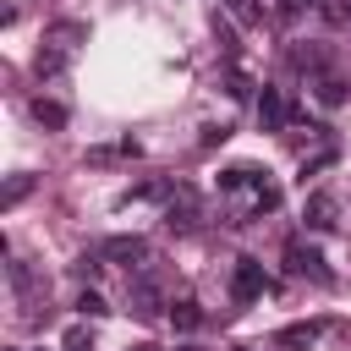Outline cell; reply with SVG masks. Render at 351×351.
<instances>
[{
    "label": "cell",
    "instance_id": "cell-1",
    "mask_svg": "<svg viewBox=\"0 0 351 351\" xmlns=\"http://www.w3.org/2000/svg\"><path fill=\"white\" fill-rule=\"evenodd\" d=\"M82 38H88V22H77V16L49 22V27H44V38H38V55H33L38 82H44V77H60V71L71 66V55H77V44H82Z\"/></svg>",
    "mask_w": 351,
    "mask_h": 351
},
{
    "label": "cell",
    "instance_id": "cell-2",
    "mask_svg": "<svg viewBox=\"0 0 351 351\" xmlns=\"http://www.w3.org/2000/svg\"><path fill=\"white\" fill-rule=\"evenodd\" d=\"M285 269L291 274H307L313 285H335V274H329V263H324V252L318 247H307V241H285Z\"/></svg>",
    "mask_w": 351,
    "mask_h": 351
},
{
    "label": "cell",
    "instance_id": "cell-3",
    "mask_svg": "<svg viewBox=\"0 0 351 351\" xmlns=\"http://www.w3.org/2000/svg\"><path fill=\"white\" fill-rule=\"evenodd\" d=\"M263 291H269L263 263H258V258H236V269H230V302H236V307H247V302H258Z\"/></svg>",
    "mask_w": 351,
    "mask_h": 351
},
{
    "label": "cell",
    "instance_id": "cell-4",
    "mask_svg": "<svg viewBox=\"0 0 351 351\" xmlns=\"http://www.w3.org/2000/svg\"><path fill=\"white\" fill-rule=\"evenodd\" d=\"M126 296H132V313H137V318H159V307H165V302H159V280H154L148 269H137V274L126 280Z\"/></svg>",
    "mask_w": 351,
    "mask_h": 351
},
{
    "label": "cell",
    "instance_id": "cell-5",
    "mask_svg": "<svg viewBox=\"0 0 351 351\" xmlns=\"http://www.w3.org/2000/svg\"><path fill=\"white\" fill-rule=\"evenodd\" d=\"M335 214H340L335 192H307V203H302V225L307 230H335Z\"/></svg>",
    "mask_w": 351,
    "mask_h": 351
},
{
    "label": "cell",
    "instance_id": "cell-6",
    "mask_svg": "<svg viewBox=\"0 0 351 351\" xmlns=\"http://www.w3.org/2000/svg\"><path fill=\"white\" fill-rule=\"evenodd\" d=\"M99 258H115V263H126V269H143V263H148V241H143V236H110V241L99 247Z\"/></svg>",
    "mask_w": 351,
    "mask_h": 351
},
{
    "label": "cell",
    "instance_id": "cell-7",
    "mask_svg": "<svg viewBox=\"0 0 351 351\" xmlns=\"http://www.w3.org/2000/svg\"><path fill=\"white\" fill-rule=\"evenodd\" d=\"M313 99H318L324 110H340V104L351 99V82H346V77L329 66V71H318V77H313Z\"/></svg>",
    "mask_w": 351,
    "mask_h": 351
},
{
    "label": "cell",
    "instance_id": "cell-8",
    "mask_svg": "<svg viewBox=\"0 0 351 351\" xmlns=\"http://www.w3.org/2000/svg\"><path fill=\"white\" fill-rule=\"evenodd\" d=\"M285 121H291L285 93H280V88H263V93H258V126H263V132H285Z\"/></svg>",
    "mask_w": 351,
    "mask_h": 351
},
{
    "label": "cell",
    "instance_id": "cell-9",
    "mask_svg": "<svg viewBox=\"0 0 351 351\" xmlns=\"http://www.w3.org/2000/svg\"><path fill=\"white\" fill-rule=\"evenodd\" d=\"M318 335H324V318H307V324H285V329L274 335V346H280V351H313Z\"/></svg>",
    "mask_w": 351,
    "mask_h": 351
},
{
    "label": "cell",
    "instance_id": "cell-10",
    "mask_svg": "<svg viewBox=\"0 0 351 351\" xmlns=\"http://www.w3.org/2000/svg\"><path fill=\"white\" fill-rule=\"evenodd\" d=\"M263 181H269V170H258V165H225L219 170V192H252Z\"/></svg>",
    "mask_w": 351,
    "mask_h": 351
},
{
    "label": "cell",
    "instance_id": "cell-11",
    "mask_svg": "<svg viewBox=\"0 0 351 351\" xmlns=\"http://www.w3.org/2000/svg\"><path fill=\"white\" fill-rule=\"evenodd\" d=\"M165 225H170V230H192V225H197V197H192L186 186H176V197H170V208H165Z\"/></svg>",
    "mask_w": 351,
    "mask_h": 351
},
{
    "label": "cell",
    "instance_id": "cell-12",
    "mask_svg": "<svg viewBox=\"0 0 351 351\" xmlns=\"http://www.w3.org/2000/svg\"><path fill=\"white\" fill-rule=\"evenodd\" d=\"M27 115H33L38 126H49V132H66V121H71V110H66L60 99H44V93L27 104Z\"/></svg>",
    "mask_w": 351,
    "mask_h": 351
},
{
    "label": "cell",
    "instance_id": "cell-13",
    "mask_svg": "<svg viewBox=\"0 0 351 351\" xmlns=\"http://www.w3.org/2000/svg\"><path fill=\"white\" fill-rule=\"evenodd\" d=\"M170 324H176L181 335H192V329H203V307H197V302H176V307H170Z\"/></svg>",
    "mask_w": 351,
    "mask_h": 351
},
{
    "label": "cell",
    "instance_id": "cell-14",
    "mask_svg": "<svg viewBox=\"0 0 351 351\" xmlns=\"http://www.w3.org/2000/svg\"><path fill=\"white\" fill-rule=\"evenodd\" d=\"M27 192H33V176H11V181H5V192H0V208H16Z\"/></svg>",
    "mask_w": 351,
    "mask_h": 351
},
{
    "label": "cell",
    "instance_id": "cell-15",
    "mask_svg": "<svg viewBox=\"0 0 351 351\" xmlns=\"http://www.w3.org/2000/svg\"><path fill=\"white\" fill-rule=\"evenodd\" d=\"M214 38H219V49H225V60H230V66H236V55H241V44H236V27H230V22H219V16H214Z\"/></svg>",
    "mask_w": 351,
    "mask_h": 351
},
{
    "label": "cell",
    "instance_id": "cell-16",
    "mask_svg": "<svg viewBox=\"0 0 351 351\" xmlns=\"http://www.w3.org/2000/svg\"><path fill=\"white\" fill-rule=\"evenodd\" d=\"M335 159H340V154H335V143H329L324 154H313V159H302V186H307V176H318V170H329Z\"/></svg>",
    "mask_w": 351,
    "mask_h": 351
},
{
    "label": "cell",
    "instance_id": "cell-17",
    "mask_svg": "<svg viewBox=\"0 0 351 351\" xmlns=\"http://www.w3.org/2000/svg\"><path fill=\"white\" fill-rule=\"evenodd\" d=\"M302 11H329V0H280V16L291 22V16H302ZM335 16V11H329Z\"/></svg>",
    "mask_w": 351,
    "mask_h": 351
},
{
    "label": "cell",
    "instance_id": "cell-18",
    "mask_svg": "<svg viewBox=\"0 0 351 351\" xmlns=\"http://www.w3.org/2000/svg\"><path fill=\"white\" fill-rule=\"evenodd\" d=\"M99 269H104V258H99V252H82V258L71 263V274H77V280H99Z\"/></svg>",
    "mask_w": 351,
    "mask_h": 351
},
{
    "label": "cell",
    "instance_id": "cell-19",
    "mask_svg": "<svg viewBox=\"0 0 351 351\" xmlns=\"http://www.w3.org/2000/svg\"><path fill=\"white\" fill-rule=\"evenodd\" d=\"M77 313H82V318H104L110 307H104V296H99V291H82V296H77Z\"/></svg>",
    "mask_w": 351,
    "mask_h": 351
},
{
    "label": "cell",
    "instance_id": "cell-20",
    "mask_svg": "<svg viewBox=\"0 0 351 351\" xmlns=\"http://www.w3.org/2000/svg\"><path fill=\"white\" fill-rule=\"evenodd\" d=\"M225 93H230V99H247V93H252V82H247L241 66H230V88H225Z\"/></svg>",
    "mask_w": 351,
    "mask_h": 351
},
{
    "label": "cell",
    "instance_id": "cell-21",
    "mask_svg": "<svg viewBox=\"0 0 351 351\" xmlns=\"http://www.w3.org/2000/svg\"><path fill=\"white\" fill-rule=\"evenodd\" d=\"M225 5H230V11H236V16H241V22H263V11H258V5H252V0H225Z\"/></svg>",
    "mask_w": 351,
    "mask_h": 351
},
{
    "label": "cell",
    "instance_id": "cell-22",
    "mask_svg": "<svg viewBox=\"0 0 351 351\" xmlns=\"http://www.w3.org/2000/svg\"><path fill=\"white\" fill-rule=\"evenodd\" d=\"M225 137H230V126H203V137H197V143H203V148H214V143H225Z\"/></svg>",
    "mask_w": 351,
    "mask_h": 351
},
{
    "label": "cell",
    "instance_id": "cell-23",
    "mask_svg": "<svg viewBox=\"0 0 351 351\" xmlns=\"http://www.w3.org/2000/svg\"><path fill=\"white\" fill-rule=\"evenodd\" d=\"M66 351H93V346H88V335H82V329H71V335H66Z\"/></svg>",
    "mask_w": 351,
    "mask_h": 351
},
{
    "label": "cell",
    "instance_id": "cell-24",
    "mask_svg": "<svg viewBox=\"0 0 351 351\" xmlns=\"http://www.w3.org/2000/svg\"><path fill=\"white\" fill-rule=\"evenodd\" d=\"M335 16H346V22H351V0H340V5H335Z\"/></svg>",
    "mask_w": 351,
    "mask_h": 351
}]
</instances>
